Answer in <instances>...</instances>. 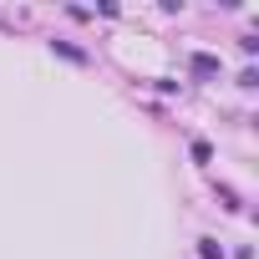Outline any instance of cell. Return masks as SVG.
<instances>
[{
	"mask_svg": "<svg viewBox=\"0 0 259 259\" xmlns=\"http://www.w3.org/2000/svg\"><path fill=\"white\" fill-rule=\"evenodd\" d=\"M188 66H193V76H219V56H208V51H193Z\"/></svg>",
	"mask_w": 259,
	"mask_h": 259,
	"instance_id": "obj_1",
	"label": "cell"
},
{
	"mask_svg": "<svg viewBox=\"0 0 259 259\" xmlns=\"http://www.w3.org/2000/svg\"><path fill=\"white\" fill-rule=\"evenodd\" d=\"M198 259H224V249H219L213 239H203V244H198Z\"/></svg>",
	"mask_w": 259,
	"mask_h": 259,
	"instance_id": "obj_2",
	"label": "cell"
}]
</instances>
